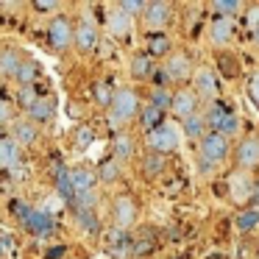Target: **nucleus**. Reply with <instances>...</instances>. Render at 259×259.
Here are the masks:
<instances>
[{
    "instance_id": "a211bd4d",
    "label": "nucleus",
    "mask_w": 259,
    "mask_h": 259,
    "mask_svg": "<svg viewBox=\"0 0 259 259\" xmlns=\"http://www.w3.org/2000/svg\"><path fill=\"white\" fill-rule=\"evenodd\" d=\"M56 187H59V195L64 201H75V190H73V179H70L67 170H59L56 173Z\"/></svg>"
},
{
    "instance_id": "c85d7f7f",
    "label": "nucleus",
    "mask_w": 259,
    "mask_h": 259,
    "mask_svg": "<svg viewBox=\"0 0 259 259\" xmlns=\"http://www.w3.org/2000/svg\"><path fill=\"white\" fill-rule=\"evenodd\" d=\"M159 120H162V112H159L156 106H148V109H142V125H145V128H156V123Z\"/></svg>"
},
{
    "instance_id": "79ce46f5",
    "label": "nucleus",
    "mask_w": 259,
    "mask_h": 259,
    "mask_svg": "<svg viewBox=\"0 0 259 259\" xmlns=\"http://www.w3.org/2000/svg\"><path fill=\"white\" fill-rule=\"evenodd\" d=\"M12 120V106L6 101H0V123H9Z\"/></svg>"
},
{
    "instance_id": "f8f14e48",
    "label": "nucleus",
    "mask_w": 259,
    "mask_h": 259,
    "mask_svg": "<svg viewBox=\"0 0 259 259\" xmlns=\"http://www.w3.org/2000/svg\"><path fill=\"white\" fill-rule=\"evenodd\" d=\"M195 87H198V92H201L203 98H214V92H218V84H214V73L212 70H198L195 73Z\"/></svg>"
},
{
    "instance_id": "f03ea898",
    "label": "nucleus",
    "mask_w": 259,
    "mask_h": 259,
    "mask_svg": "<svg viewBox=\"0 0 259 259\" xmlns=\"http://www.w3.org/2000/svg\"><path fill=\"white\" fill-rule=\"evenodd\" d=\"M226 153H229V142L220 134H206L201 142V156H203V167H212V164L223 162Z\"/></svg>"
},
{
    "instance_id": "37998d69",
    "label": "nucleus",
    "mask_w": 259,
    "mask_h": 259,
    "mask_svg": "<svg viewBox=\"0 0 259 259\" xmlns=\"http://www.w3.org/2000/svg\"><path fill=\"white\" fill-rule=\"evenodd\" d=\"M90 142H92V131H90V128H81V131H78V145L87 148Z\"/></svg>"
},
{
    "instance_id": "b1692460",
    "label": "nucleus",
    "mask_w": 259,
    "mask_h": 259,
    "mask_svg": "<svg viewBox=\"0 0 259 259\" xmlns=\"http://www.w3.org/2000/svg\"><path fill=\"white\" fill-rule=\"evenodd\" d=\"M151 106H156L159 112H162V109H170V106H173V95H170V92L164 90V87H159V90H153Z\"/></svg>"
},
{
    "instance_id": "6ab92c4d",
    "label": "nucleus",
    "mask_w": 259,
    "mask_h": 259,
    "mask_svg": "<svg viewBox=\"0 0 259 259\" xmlns=\"http://www.w3.org/2000/svg\"><path fill=\"white\" fill-rule=\"evenodd\" d=\"M128 25H131V17L125 12H114L112 17H109V31H112L114 36H123L125 31H128Z\"/></svg>"
},
{
    "instance_id": "0eeeda50",
    "label": "nucleus",
    "mask_w": 259,
    "mask_h": 259,
    "mask_svg": "<svg viewBox=\"0 0 259 259\" xmlns=\"http://www.w3.org/2000/svg\"><path fill=\"white\" fill-rule=\"evenodd\" d=\"M137 218V206L131 198H117V203H114V223L120 226V229H125V226H131Z\"/></svg>"
},
{
    "instance_id": "9d476101",
    "label": "nucleus",
    "mask_w": 259,
    "mask_h": 259,
    "mask_svg": "<svg viewBox=\"0 0 259 259\" xmlns=\"http://www.w3.org/2000/svg\"><path fill=\"white\" fill-rule=\"evenodd\" d=\"M167 17H170V6H167V3H148L145 23L151 25V28H162V25L167 23Z\"/></svg>"
},
{
    "instance_id": "72a5a7b5",
    "label": "nucleus",
    "mask_w": 259,
    "mask_h": 259,
    "mask_svg": "<svg viewBox=\"0 0 259 259\" xmlns=\"http://www.w3.org/2000/svg\"><path fill=\"white\" fill-rule=\"evenodd\" d=\"M170 51V39L167 36H153L151 39V53H167Z\"/></svg>"
},
{
    "instance_id": "2f4dec72",
    "label": "nucleus",
    "mask_w": 259,
    "mask_h": 259,
    "mask_svg": "<svg viewBox=\"0 0 259 259\" xmlns=\"http://www.w3.org/2000/svg\"><path fill=\"white\" fill-rule=\"evenodd\" d=\"M237 9H240V3H237V0H231V3H226V0L214 3V12H220V17H231Z\"/></svg>"
},
{
    "instance_id": "c03bdc74",
    "label": "nucleus",
    "mask_w": 259,
    "mask_h": 259,
    "mask_svg": "<svg viewBox=\"0 0 259 259\" xmlns=\"http://www.w3.org/2000/svg\"><path fill=\"white\" fill-rule=\"evenodd\" d=\"M36 9H42V12H48V9H56V3H36Z\"/></svg>"
},
{
    "instance_id": "4be33fe9",
    "label": "nucleus",
    "mask_w": 259,
    "mask_h": 259,
    "mask_svg": "<svg viewBox=\"0 0 259 259\" xmlns=\"http://www.w3.org/2000/svg\"><path fill=\"white\" fill-rule=\"evenodd\" d=\"M226 112H229V106H220V103H214V106L206 112V125H209V128L218 131L220 123H223V117H226Z\"/></svg>"
},
{
    "instance_id": "49530a36",
    "label": "nucleus",
    "mask_w": 259,
    "mask_h": 259,
    "mask_svg": "<svg viewBox=\"0 0 259 259\" xmlns=\"http://www.w3.org/2000/svg\"><path fill=\"white\" fill-rule=\"evenodd\" d=\"M0 73H3V70H0Z\"/></svg>"
},
{
    "instance_id": "393cba45",
    "label": "nucleus",
    "mask_w": 259,
    "mask_h": 259,
    "mask_svg": "<svg viewBox=\"0 0 259 259\" xmlns=\"http://www.w3.org/2000/svg\"><path fill=\"white\" fill-rule=\"evenodd\" d=\"M203 125H206V117H198V114H192V117L184 120V134H187V137H201Z\"/></svg>"
},
{
    "instance_id": "c756f323",
    "label": "nucleus",
    "mask_w": 259,
    "mask_h": 259,
    "mask_svg": "<svg viewBox=\"0 0 259 259\" xmlns=\"http://www.w3.org/2000/svg\"><path fill=\"white\" fill-rule=\"evenodd\" d=\"M78 223H81V229H87V231H98V218H95V212H92V209L78 212Z\"/></svg>"
},
{
    "instance_id": "7c9ffc66",
    "label": "nucleus",
    "mask_w": 259,
    "mask_h": 259,
    "mask_svg": "<svg viewBox=\"0 0 259 259\" xmlns=\"http://www.w3.org/2000/svg\"><path fill=\"white\" fill-rule=\"evenodd\" d=\"M117 176H120L117 162H103V164H101V179H103V181H114Z\"/></svg>"
},
{
    "instance_id": "7ed1b4c3",
    "label": "nucleus",
    "mask_w": 259,
    "mask_h": 259,
    "mask_svg": "<svg viewBox=\"0 0 259 259\" xmlns=\"http://www.w3.org/2000/svg\"><path fill=\"white\" fill-rule=\"evenodd\" d=\"M151 148L162 156V153H167V151H173L176 145H179V128L176 125H156V128L151 131Z\"/></svg>"
},
{
    "instance_id": "e433bc0d",
    "label": "nucleus",
    "mask_w": 259,
    "mask_h": 259,
    "mask_svg": "<svg viewBox=\"0 0 259 259\" xmlns=\"http://www.w3.org/2000/svg\"><path fill=\"white\" fill-rule=\"evenodd\" d=\"M145 170H148V176H156L159 170H162V156H159V153L148 156V159H145Z\"/></svg>"
},
{
    "instance_id": "2eb2a0df",
    "label": "nucleus",
    "mask_w": 259,
    "mask_h": 259,
    "mask_svg": "<svg viewBox=\"0 0 259 259\" xmlns=\"http://www.w3.org/2000/svg\"><path fill=\"white\" fill-rule=\"evenodd\" d=\"M70 179H73V190H75V195H81V192H92L95 176H92L90 170H73V173H70Z\"/></svg>"
},
{
    "instance_id": "39448f33",
    "label": "nucleus",
    "mask_w": 259,
    "mask_h": 259,
    "mask_svg": "<svg viewBox=\"0 0 259 259\" xmlns=\"http://www.w3.org/2000/svg\"><path fill=\"white\" fill-rule=\"evenodd\" d=\"M48 36H51V45L59 48V51H64L70 42H75L73 28H70V23H67L64 17H56V20H53V23H51V31H48Z\"/></svg>"
},
{
    "instance_id": "58836bf2",
    "label": "nucleus",
    "mask_w": 259,
    "mask_h": 259,
    "mask_svg": "<svg viewBox=\"0 0 259 259\" xmlns=\"http://www.w3.org/2000/svg\"><path fill=\"white\" fill-rule=\"evenodd\" d=\"M248 95L253 98V103H259V73H253L248 81Z\"/></svg>"
},
{
    "instance_id": "a878e982",
    "label": "nucleus",
    "mask_w": 259,
    "mask_h": 259,
    "mask_svg": "<svg viewBox=\"0 0 259 259\" xmlns=\"http://www.w3.org/2000/svg\"><path fill=\"white\" fill-rule=\"evenodd\" d=\"M256 223H259V209H248V212H242L240 218H237V229H240V231L253 229Z\"/></svg>"
},
{
    "instance_id": "1a4fd4ad",
    "label": "nucleus",
    "mask_w": 259,
    "mask_h": 259,
    "mask_svg": "<svg viewBox=\"0 0 259 259\" xmlns=\"http://www.w3.org/2000/svg\"><path fill=\"white\" fill-rule=\"evenodd\" d=\"M75 45H78L81 51H92V48L98 45V34H95V25H92L90 20H81L78 31H75Z\"/></svg>"
},
{
    "instance_id": "a19ab883",
    "label": "nucleus",
    "mask_w": 259,
    "mask_h": 259,
    "mask_svg": "<svg viewBox=\"0 0 259 259\" xmlns=\"http://www.w3.org/2000/svg\"><path fill=\"white\" fill-rule=\"evenodd\" d=\"M245 23H248V28L256 34V31H259V6H253L251 12H248V20H245Z\"/></svg>"
},
{
    "instance_id": "aec40b11",
    "label": "nucleus",
    "mask_w": 259,
    "mask_h": 259,
    "mask_svg": "<svg viewBox=\"0 0 259 259\" xmlns=\"http://www.w3.org/2000/svg\"><path fill=\"white\" fill-rule=\"evenodd\" d=\"M12 137L20 142V145H31V142L36 140V128L31 123H17V125H14V134Z\"/></svg>"
},
{
    "instance_id": "f704fd0d",
    "label": "nucleus",
    "mask_w": 259,
    "mask_h": 259,
    "mask_svg": "<svg viewBox=\"0 0 259 259\" xmlns=\"http://www.w3.org/2000/svg\"><path fill=\"white\" fill-rule=\"evenodd\" d=\"M12 212L17 214V220H23V226H25V220L31 218V212H34V209H28L23 201H14V203H12Z\"/></svg>"
},
{
    "instance_id": "423d86ee",
    "label": "nucleus",
    "mask_w": 259,
    "mask_h": 259,
    "mask_svg": "<svg viewBox=\"0 0 259 259\" xmlns=\"http://www.w3.org/2000/svg\"><path fill=\"white\" fill-rule=\"evenodd\" d=\"M173 114L176 117H181V120H187V117H192L195 114V95H192L190 90H181V92H176L173 95Z\"/></svg>"
},
{
    "instance_id": "473e14b6",
    "label": "nucleus",
    "mask_w": 259,
    "mask_h": 259,
    "mask_svg": "<svg viewBox=\"0 0 259 259\" xmlns=\"http://www.w3.org/2000/svg\"><path fill=\"white\" fill-rule=\"evenodd\" d=\"M231 187H234V201H245V198H251V184H245V181L237 179Z\"/></svg>"
},
{
    "instance_id": "c9c22d12",
    "label": "nucleus",
    "mask_w": 259,
    "mask_h": 259,
    "mask_svg": "<svg viewBox=\"0 0 259 259\" xmlns=\"http://www.w3.org/2000/svg\"><path fill=\"white\" fill-rule=\"evenodd\" d=\"M95 98H98V103H103V106H106V103H109V106H112V92H109V87L106 84H98L95 87Z\"/></svg>"
},
{
    "instance_id": "bb28decb",
    "label": "nucleus",
    "mask_w": 259,
    "mask_h": 259,
    "mask_svg": "<svg viewBox=\"0 0 259 259\" xmlns=\"http://www.w3.org/2000/svg\"><path fill=\"white\" fill-rule=\"evenodd\" d=\"M34 75H36V64H34V62H23V67L17 70V75H14V78H17L20 84L31 87V81H34Z\"/></svg>"
},
{
    "instance_id": "9b49d317",
    "label": "nucleus",
    "mask_w": 259,
    "mask_h": 259,
    "mask_svg": "<svg viewBox=\"0 0 259 259\" xmlns=\"http://www.w3.org/2000/svg\"><path fill=\"white\" fill-rule=\"evenodd\" d=\"M237 159H240L242 167H253L259 164V140H245L237 151Z\"/></svg>"
},
{
    "instance_id": "cd10ccee",
    "label": "nucleus",
    "mask_w": 259,
    "mask_h": 259,
    "mask_svg": "<svg viewBox=\"0 0 259 259\" xmlns=\"http://www.w3.org/2000/svg\"><path fill=\"white\" fill-rule=\"evenodd\" d=\"M151 70H153V64H151V59H148V56H137L134 64H131V73H134L137 78H145Z\"/></svg>"
},
{
    "instance_id": "dca6fc26",
    "label": "nucleus",
    "mask_w": 259,
    "mask_h": 259,
    "mask_svg": "<svg viewBox=\"0 0 259 259\" xmlns=\"http://www.w3.org/2000/svg\"><path fill=\"white\" fill-rule=\"evenodd\" d=\"M20 67H23V62H20L17 51H3L0 53V70H3L6 75H17Z\"/></svg>"
},
{
    "instance_id": "4c0bfd02",
    "label": "nucleus",
    "mask_w": 259,
    "mask_h": 259,
    "mask_svg": "<svg viewBox=\"0 0 259 259\" xmlns=\"http://www.w3.org/2000/svg\"><path fill=\"white\" fill-rule=\"evenodd\" d=\"M39 101V98H36V92L31 90V87H23V92H20V103H23V106H34V103Z\"/></svg>"
},
{
    "instance_id": "f3484780",
    "label": "nucleus",
    "mask_w": 259,
    "mask_h": 259,
    "mask_svg": "<svg viewBox=\"0 0 259 259\" xmlns=\"http://www.w3.org/2000/svg\"><path fill=\"white\" fill-rule=\"evenodd\" d=\"M229 36H231V17H218L212 23V39L218 42V45H223Z\"/></svg>"
},
{
    "instance_id": "f257e3e1",
    "label": "nucleus",
    "mask_w": 259,
    "mask_h": 259,
    "mask_svg": "<svg viewBox=\"0 0 259 259\" xmlns=\"http://www.w3.org/2000/svg\"><path fill=\"white\" fill-rule=\"evenodd\" d=\"M137 109H140V101L131 90H117L112 98V114H109V123L112 125H120L125 123L128 117H134Z\"/></svg>"
},
{
    "instance_id": "20e7f679",
    "label": "nucleus",
    "mask_w": 259,
    "mask_h": 259,
    "mask_svg": "<svg viewBox=\"0 0 259 259\" xmlns=\"http://www.w3.org/2000/svg\"><path fill=\"white\" fill-rule=\"evenodd\" d=\"M25 229H28L31 234L45 237V234H51V231L56 229V220H53V214L48 212V209H34L31 218L25 220Z\"/></svg>"
},
{
    "instance_id": "412c9836",
    "label": "nucleus",
    "mask_w": 259,
    "mask_h": 259,
    "mask_svg": "<svg viewBox=\"0 0 259 259\" xmlns=\"http://www.w3.org/2000/svg\"><path fill=\"white\" fill-rule=\"evenodd\" d=\"M112 148H114V162H117V159H128L131 153H134V142H131L125 134L114 137V145Z\"/></svg>"
},
{
    "instance_id": "ddd939ff",
    "label": "nucleus",
    "mask_w": 259,
    "mask_h": 259,
    "mask_svg": "<svg viewBox=\"0 0 259 259\" xmlns=\"http://www.w3.org/2000/svg\"><path fill=\"white\" fill-rule=\"evenodd\" d=\"M164 73L170 75V78H176V81H181L187 73H190V59L184 56V53H176L173 59H170L167 64H164Z\"/></svg>"
},
{
    "instance_id": "6e6552de",
    "label": "nucleus",
    "mask_w": 259,
    "mask_h": 259,
    "mask_svg": "<svg viewBox=\"0 0 259 259\" xmlns=\"http://www.w3.org/2000/svg\"><path fill=\"white\" fill-rule=\"evenodd\" d=\"M20 162V142L14 137L0 140V167H14Z\"/></svg>"
},
{
    "instance_id": "ea45409f",
    "label": "nucleus",
    "mask_w": 259,
    "mask_h": 259,
    "mask_svg": "<svg viewBox=\"0 0 259 259\" xmlns=\"http://www.w3.org/2000/svg\"><path fill=\"white\" fill-rule=\"evenodd\" d=\"M145 3H120V12H125L131 17V14H140V12H145Z\"/></svg>"
},
{
    "instance_id": "a18cd8bd",
    "label": "nucleus",
    "mask_w": 259,
    "mask_h": 259,
    "mask_svg": "<svg viewBox=\"0 0 259 259\" xmlns=\"http://www.w3.org/2000/svg\"><path fill=\"white\" fill-rule=\"evenodd\" d=\"M253 36H256V45H259V31H256V34H253Z\"/></svg>"
},
{
    "instance_id": "4468645a",
    "label": "nucleus",
    "mask_w": 259,
    "mask_h": 259,
    "mask_svg": "<svg viewBox=\"0 0 259 259\" xmlns=\"http://www.w3.org/2000/svg\"><path fill=\"white\" fill-rule=\"evenodd\" d=\"M28 114H31L34 123H45V120H51L53 117V101L51 98H39V101L28 109Z\"/></svg>"
},
{
    "instance_id": "5701e85b",
    "label": "nucleus",
    "mask_w": 259,
    "mask_h": 259,
    "mask_svg": "<svg viewBox=\"0 0 259 259\" xmlns=\"http://www.w3.org/2000/svg\"><path fill=\"white\" fill-rule=\"evenodd\" d=\"M237 128H240V120H237V114L229 109L226 117H223V123H220V128H218V134L220 137H231V134H237Z\"/></svg>"
}]
</instances>
